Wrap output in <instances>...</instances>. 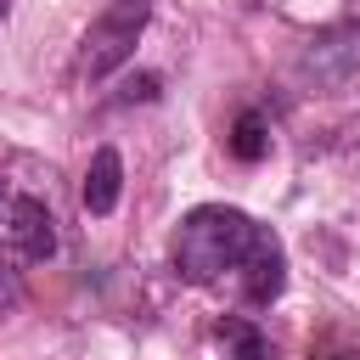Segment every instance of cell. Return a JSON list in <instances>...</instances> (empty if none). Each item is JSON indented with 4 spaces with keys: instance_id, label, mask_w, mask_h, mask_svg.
<instances>
[{
    "instance_id": "30bf717a",
    "label": "cell",
    "mask_w": 360,
    "mask_h": 360,
    "mask_svg": "<svg viewBox=\"0 0 360 360\" xmlns=\"http://www.w3.org/2000/svg\"><path fill=\"white\" fill-rule=\"evenodd\" d=\"M332 360H360V354H332Z\"/></svg>"
},
{
    "instance_id": "8fae6325",
    "label": "cell",
    "mask_w": 360,
    "mask_h": 360,
    "mask_svg": "<svg viewBox=\"0 0 360 360\" xmlns=\"http://www.w3.org/2000/svg\"><path fill=\"white\" fill-rule=\"evenodd\" d=\"M0 17H6V0H0Z\"/></svg>"
},
{
    "instance_id": "6da1fadb",
    "label": "cell",
    "mask_w": 360,
    "mask_h": 360,
    "mask_svg": "<svg viewBox=\"0 0 360 360\" xmlns=\"http://www.w3.org/2000/svg\"><path fill=\"white\" fill-rule=\"evenodd\" d=\"M253 236H259V225H253L242 208H225V202L191 208V214L180 219V231H174V270H180V281H191V287L225 281V276L248 259Z\"/></svg>"
},
{
    "instance_id": "52a82bcc",
    "label": "cell",
    "mask_w": 360,
    "mask_h": 360,
    "mask_svg": "<svg viewBox=\"0 0 360 360\" xmlns=\"http://www.w3.org/2000/svg\"><path fill=\"white\" fill-rule=\"evenodd\" d=\"M214 338H219V349H225V360H276V349H270V338L248 321V315H219V326H214Z\"/></svg>"
},
{
    "instance_id": "5b68a950",
    "label": "cell",
    "mask_w": 360,
    "mask_h": 360,
    "mask_svg": "<svg viewBox=\"0 0 360 360\" xmlns=\"http://www.w3.org/2000/svg\"><path fill=\"white\" fill-rule=\"evenodd\" d=\"M354 68H360V22L332 28V34L309 39V51H304V73H315L321 84H343Z\"/></svg>"
},
{
    "instance_id": "277c9868",
    "label": "cell",
    "mask_w": 360,
    "mask_h": 360,
    "mask_svg": "<svg viewBox=\"0 0 360 360\" xmlns=\"http://www.w3.org/2000/svg\"><path fill=\"white\" fill-rule=\"evenodd\" d=\"M236 281H242V298L248 304H276L281 298V287H287V253H281V242H276L270 225H259L248 259L236 264Z\"/></svg>"
},
{
    "instance_id": "9c48e42d",
    "label": "cell",
    "mask_w": 360,
    "mask_h": 360,
    "mask_svg": "<svg viewBox=\"0 0 360 360\" xmlns=\"http://www.w3.org/2000/svg\"><path fill=\"white\" fill-rule=\"evenodd\" d=\"M152 96H158V79H152V73H141V79H129V84H124V96H118V101H152Z\"/></svg>"
},
{
    "instance_id": "7a4b0ae2",
    "label": "cell",
    "mask_w": 360,
    "mask_h": 360,
    "mask_svg": "<svg viewBox=\"0 0 360 360\" xmlns=\"http://www.w3.org/2000/svg\"><path fill=\"white\" fill-rule=\"evenodd\" d=\"M56 253V219L39 197L0 180V264H45Z\"/></svg>"
},
{
    "instance_id": "3957f363",
    "label": "cell",
    "mask_w": 360,
    "mask_h": 360,
    "mask_svg": "<svg viewBox=\"0 0 360 360\" xmlns=\"http://www.w3.org/2000/svg\"><path fill=\"white\" fill-rule=\"evenodd\" d=\"M146 17H152L146 0H112V6L84 28L79 73H84V79H107L112 68H124L129 51H135V39H141V28H146Z\"/></svg>"
},
{
    "instance_id": "8992f818",
    "label": "cell",
    "mask_w": 360,
    "mask_h": 360,
    "mask_svg": "<svg viewBox=\"0 0 360 360\" xmlns=\"http://www.w3.org/2000/svg\"><path fill=\"white\" fill-rule=\"evenodd\" d=\"M118 191H124V158L112 152V146H101L96 158H90V169H84V208L90 214H112L118 208Z\"/></svg>"
},
{
    "instance_id": "ba28073f",
    "label": "cell",
    "mask_w": 360,
    "mask_h": 360,
    "mask_svg": "<svg viewBox=\"0 0 360 360\" xmlns=\"http://www.w3.org/2000/svg\"><path fill=\"white\" fill-rule=\"evenodd\" d=\"M231 152H236L242 163H259V158L270 152V129H264L259 112H242V118L231 124Z\"/></svg>"
}]
</instances>
